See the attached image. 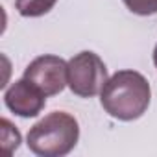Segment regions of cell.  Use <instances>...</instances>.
<instances>
[{
	"label": "cell",
	"mask_w": 157,
	"mask_h": 157,
	"mask_svg": "<svg viewBox=\"0 0 157 157\" xmlns=\"http://www.w3.org/2000/svg\"><path fill=\"white\" fill-rule=\"evenodd\" d=\"M107 82L105 63L94 52H80L68 61V87L76 96L91 98Z\"/></svg>",
	"instance_id": "3"
},
{
	"label": "cell",
	"mask_w": 157,
	"mask_h": 157,
	"mask_svg": "<svg viewBox=\"0 0 157 157\" xmlns=\"http://www.w3.org/2000/svg\"><path fill=\"white\" fill-rule=\"evenodd\" d=\"M80 139L78 120L63 111H54L39 120L30 131L26 144L41 157H61L67 155Z\"/></svg>",
	"instance_id": "2"
},
{
	"label": "cell",
	"mask_w": 157,
	"mask_h": 157,
	"mask_svg": "<svg viewBox=\"0 0 157 157\" xmlns=\"http://www.w3.org/2000/svg\"><path fill=\"white\" fill-rule=\"evenodd\" d=\"M0 126H2V146H4V151L10 155L21 144V133L13 128V124L8 118H2Z\"/></svg>",
	"instance_id": "7"
},
{
	"label": "cell",
	"mask_w": 157,
	"mask_h": 157,
	"mask_svg": "<svg viewBox=\"0 0 157 157\" xmlns=\"http://www.w3.org/2000/svg\"><path fill=\"white\" fill-rule=\"evenodd\" d=\"M57 0H15V8L22 17H41L48 13Z\"/></svg>",
	"instance_id": "6"
},
{
	"label": "cell",
	"mask_w": 157,
	"mask_h": 157,
	"mask_svg": "<svg viewBox=\"0 0 157 157\" xmlns=\"http://www.w3.org/2000/svg\"><path fill=\"white\" fill-rule=\"evenodd\" d=\"M151 89L148 80L137 70H118L100 91V102L113 118L129 122L142 117L150 105Z\"/></svg>",
	"instance_id": "1"
},
{
	"label": "cell",
	"mask_w": 157,
	"mask_h": 157,
	"mask_svg": "<svg viewBox=\"0 0 157 157\" xmlns=\"http://www.w3.org/2000/svg\"><path fill=\"white\" fill-rule=\"evenodd\" d=\"M4 102L8 109L13 111L15 115L22 118H30V117H37L43 111L46 104V94L39 87H35L30 80L22 78V80L13 82L10 89H6Z\"/></svg>",
	"instance_id": "5"
},
{
	"label": "cell",
	"mask_w": 157,
	"mask_h": 157,
	"mask_svg": "<svg viewBox=\"0 0 157 157\" xmlns=\"http://www.w3.org/2000/svg\"><path fill=\"white\" fill-rule=\"evenodd\" d=\"M124 4L131 13H137L142 17L157 13V0H124Z\"/></svg>",
	"instance_id": "8"
},
{
	"label": "cell",
	"mask_w": 157,
	"mask_h": 157,
	"mask_svg": "<svg viewBox=\"0 0 157 157\" xmlns=\"http://www.w3.org/2000/svg\"><path fill=\"white\" fill-rule=\"evenodd\" d=\"M153 65H155V68H157V44H155V48H153Z\"/></svg>",
	"instance_id": "9"
},
{
	"label": "cell",
	"mask_w": 157,
	"mask_h": 157,
	"mask_svg": "<svg viewBox=\"0 0 157 157\" xmlns=\"http://www.w3.org/2000/svg\"><path fill=\"white\" fill-rule=\"evenodd\" d=\"M24 78L46 96H54L68 85V63L57 56H39L26 67Z\"/></svg>",
	"instance_id": "4"
}]
</instances>
